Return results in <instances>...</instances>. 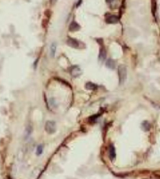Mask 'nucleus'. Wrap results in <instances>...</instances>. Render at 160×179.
<instances>
[{"mask_svg":"<svg viewBox=\"0 0 160 179\" xmlns=\"http://www.w3.org/2000/svg\"><path fill=\"white\" fill-rule=\"evenodd\" d=\"M118 76H119V84H123L127 78V68L125 65H120L118 67Z\"/></svg>","mask_w":160,"mask_h":179,"instance_id":"f257e3e1","label":"nucleus"},{"mask_svg":"<svg viewBox=\"0 0 160 179\" xmlns=\"http://www.w3.org/2000/svg\"><path fill=\"white\" fill-rule=\"evenodd\" d=\"M45 130L48 134H54L56 131V123H55V122L52 121V120H48L45 124Z\"/></svg>","mask_w":160,"mask_h":179,"instance_id":"f03ea898","label":"nucleus"},{"mask_svg":"<svg viewBox=\"0 0 160 179\" xmlns=\"http://www.w3.org/2000/svg\"><path fill=\"white\" fill-rule=\"evenodd\" d=\"M66 43H67V45H68L69 46H71L72 48H79V45H80V43L78 40H76L75 39H72V38H71V37L68 38Z\"/></svg>","mask_w":160,"mask_h":179,"instance_id":"7ed1b4c3","label":"nucleus"},{"mask_svg":"<svg viewBox=\"0 0 160 179\" xmlns=\"http://www.w3.org/2000/svg\"><path fill=\"white\" fill-rule=\"evenodd\" d=\"M108 156L111 160H113L115 156H116V152H115V148L114 147L113 145H110L109 148H108Z\"/></svg>","mask_w":160,"mask_h":179,"instance_id":"20e7f679","label":"nucleus"},{"mask_svg":"<svg viewBox=\"0 0 160 179\" xmlns=\"http://www.w3.org/2000/svg\"><path fill=\"white\" fill-rule=\"evenodd\" d=\"M70 73L73 77H78L81 74V69L78 66H73L70 69Z\"/></svg>","mask_w":160,"mask_h":179,"instance_id":"39448f33","label":"nucleus"},{"mask_svg":"<svg viewBox=\"0 0 160 179\" xmlns=\"http://www.w3.org/2000/svg\"><path fill=\"white\" fill-rule=\"evenodd\" d=\"M107 57V51L104 46H101L100 49V52H99V55H98V59H99L100 61H104L105 60Z\"/></svg>","mask_w":160,"mask_h":179,"instance_id":"423d86ee","label":"nucleus"},{"mask_svg":"<svg viewBox=\"0 0 160 179\" xmlns=\"http://www.w3.org/2000/svg\"><path fill=\"white\" fill-rule=\"evenodd\" d=\"M80 29V26L79 24L76 22V21H72L70 24L69 26V31L71 32H76V31H79Z\"/></svg>","mask_w":160,"mask_h":179,"instance_id":"0eeeda50","label":"nucleus"},{"mask_svg":"<svg viewBox=\"0 0 160 179\" xmlns=\"http://www.w3.org/2000/svg\"><path fill=\"white\" fill-rule=\"evenodd\" d=\"M105 65L107 66V68H108L109 69H115V67H116V64H115V61L112 59H108L107 60Z\"/></svg>","mask_w":160,"mask_h":179,"instance_id":"6e6552de","label":"nucleus"},{"mask_svg":"<svg viewBox=\"0 0 160 179\" xmlns=\"http://www.w3.org/2000/svg\"><path fill=\"white\" fill-rule=\"evenodd\" d=\"M118 21H119V18L115 15H111L106 18V22L108 24H116Z\"/></svg>","mask_w":160,"mask_h":179,"instance_id":"1a4fd4ad","label":"nucleus"},{"mask_svg":"<svg viewBox=\"0 0 160 179\" xmlns=\"http://www.w3.org/2000/svg\"><path fill=\"white\" fill-rule=\"evenodd\" d=\"M86 89H87V90H90V91H94V90H96L97 88V86L91 82H88L86 83Z\"/></svg>","mask_w":160,"mask_h":179,"instance_id":"9d476101","label":"nucleus"},{"mask_svg":"<svg viewBox=\"0 0 160 179\" xmlns=\"http://www.w3.org/2000/svg\"><path fill=\"white\" fill-rule=\"evenodd\" d=\"M56 49H57V45L55 43H53L51 46H50V55L52 57H54L55 55V53H56Z\"/></svg>","mask_w":160,"mask_h":179,"instance_id":"9b49d317","label":"nucleus"},{"mask_svg":"<svg viewBox=\"0 0 160 179\" xmlns=\"http://www.w3.org/2000/svg\"><path fill=\"white\" fill-rule=\"evenodd\" d=\"M42 152H43V146H42V145H38V147L36 148V154L38 156H40L41 154H42Z\"/></svg>","mask_w":160,"mask_h":179,"instance_id":"f8f14e48","label":"nucleus"},{"mask_svg":"<svg viewBox=\"0 0 160 179\" xmlns=\"http://www.w3.org/2000/svg\"><path fill=\"white\" fill-rule=\"evenodd\" d=\"M142 126H143L144 129L145 131H148V130L150 129V124H149L148 122H147V121H144V122L142 123Z\"/></svg>","mask_w":160,"mask_h":179,"instance_id":"ddd939ff","label":"nucleus"},{"mask_svg":"<svg viewBox=\"0 0 160 179\" xmlns=\"http://www.w3.org/2000/svg\"><path fill=\"white\" fill-rule=\"evenodd\" d=\"M31 131H32L31 126L30 125H28V126H27V129H26V137H28L31 134Z\"/></svg>","mask_w":160,"mask_h":179,"instance_id":"4468645a","label":"nucleus"},{"mask_svg":"<svg viewBox=\"0 0 160 179\" xmlns=\"http://www.w3.org/2000/svg\"><path fill=\"white\" fill-rule=\"evenodd\" d=\"M155 174H158V176H159V177H160V171H159L155 172Z\"/></svg>","mask_w":160,"mask_h":179,"instance_id":"2eb2a0df","label":"nucleus"}]
</instances>
